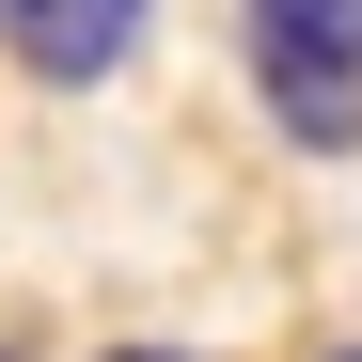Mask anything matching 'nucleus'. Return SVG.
Returning a JSON list of instances; mask_svg holds the SVG:
<instances>
[{
	"label": "nucleus",
	"mask_w": 362,
	"mask_h": 362,
	"mask_svg": "<svg viewBox=\"0 0 362 362\" xmlns=\"http://www.w3.org/2000/svg\"><path fill=\"white\" fill-rule=\"evenodd\" d=\"M110 362H189V346H110Z\"/></svg>",
	"instance_id": "nucleus-3"
},
{
	"label": "nucleus",
	"mask_w": 362,
	"mask_h": 362,
	"mask_svg": "<svg viewBox=\"0 0 362 362\" xmlns=\"http://www.w3.org/2000/svg\"><path fill=\"white\" fill-rule=\"evenodd\" d=\"M252 79L284 142H362V0H252Z\"/></svg>",
	"instance_id": "nucleus-1"
},
{
	"label": "nucleus",
	"mask_w": 362,
	"mask_h": 362,
	"mask_svg": "<svg viewBox=\"0 0 362 362\" xmlns=\"http://www.w3.org/2000/svg\"><path fill=\"white\" fill-rule=\"evenodd\" d=\"M331 362H362V346H331Z\"/></svg>",
	"instance_id": "nucleus-4"
},
{
	"label": "nucleus",
	"mask_w": 362,
	"mask_h": 362,
	"mask_svg": "<svg viewBox=\"0 0 362 362\" xmlns=\"http://www.w3.org/2000/svg\"><path fill=\"white\" fill-rule=\"evenodd\" d=\"M0 47L32 79H110L142 47V0H0Z\"/></svg>",
	"instance_id": "nucleus-2"
}]
</instances>
